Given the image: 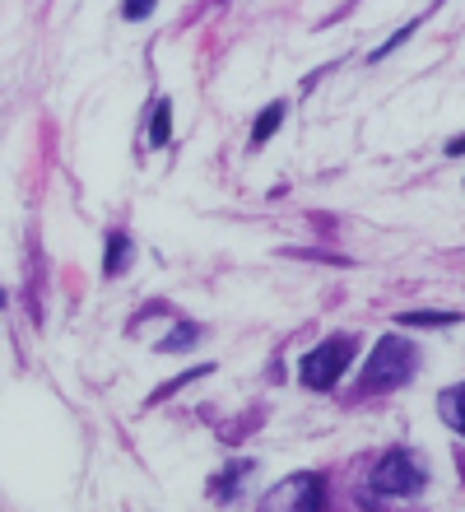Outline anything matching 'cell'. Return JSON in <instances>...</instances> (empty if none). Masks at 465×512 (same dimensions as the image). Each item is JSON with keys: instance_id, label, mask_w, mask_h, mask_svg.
I'll list each match as a JSON object with an SVG mask.
<instances>
[{"instance_id": "1", "label": "cell", "mask_w": 465, "mask_h": 512, "mask_svg": "<svg viewBox=\"0 0 465 512\" xmlns=\"http://www.w3.org/2000/svg\"><path fill=\"white\" fill-rule=\"evenodd\" d=\"M414 373V345H405L400 336H382L372 350L368 368H363V387L368 391H391Z\"/></svg>"}, {"instance_id": "2", "label": "cell", "mask_w": 465, "mask_h": 512, "mask_svg": "<svg viewBox=\"0 0 465 512\" xmlns=\"http://www.w3.org/2000/svg\"><path fill=\"white\" fill-rule=\"evenodd\" d=\"M349 364H354V340H349V336H335V340H321L317 350H312L303 364H298V378H303L307 387L326 391V387H335V382L345 378Z\"/></svg>"}, {"instance_id": "3", "label": "cell", "mask_w": 465, "mask_h": 512, "mask_svg": "<svg viewBox=\"0 0 465 512\" xmlns=\"http://www.w3.org/2000/svg\"><path fill=\"white\" fill-rule=\"evenodd\" d=\"M372 489H377V494H414V489H424L419 457H410V452H386V457L372 466Z\"/></svg>"}, {"instance_id": "4", "label": "cell", "mask_w": 465, "mask_h": 512, "mask_svg": "<svg viewBox=\"0 0 465 512\" xmlns=\"http://www.w3.org/2000/svg\"><path fill=\"white\" fill-rule=\"evenodd\" d=\"M326 503V485H321V475H293V480H284V485H275L261 499V508H270V512H289V508H303V512H312V508H321Z\"/></svg>"}, {"instance_id": "5", "label": "cell", "mask_w": 465, "mask_h": 512, "mask_svg": "<svg viewBox=\"0 0 465 512\" xmlns=\"http://www.w3.org/2000/svg\"><path fill=\"white\" fill-rule=\"evenodd\" d=\"M126 266H131V238H126V233H112V238H107V252H103V270L107 275H121Z\"/></svg>"}, {"instance_id": "6", "label": "cell", "mask_w": 465, "mask_h": 512, "mask_svg": "<svg viewBox=\"0 0 465 512\" xmlns=\"http://www.w3.org/2000/svg\"><path fill=\"white\" fill-rule=\"evenodd\" d=\"M442 419L452 424L456 433H465V387H452V391H442V401H438Z\"/></svg>"}, {"instance_id": "7", "label": "cell", "mask_w": 465, "mask_h": 512, "mask_svg": "<svg viewBox=\"0 0 465 512\" xmlns=\"http://www.w3.org/2000/svg\"><path fill=\"white\" fill-rule=\"evenodd\" d=\"M168 131H173V103H168V98H159V108H154V122H149V145H154V149L168 145Z\"/></svg>"}, {"instance_id": "8", "label": "cell", "mask_w": 465, "mask_h": 512, "mask_svg": "<svg viewBox=\"0 0 465 512\" xmlns=\"http://www.w3.org/2000/svg\"><path fill=\"white\" fill-rule=\"evenodd\" d=\"M284 112H289V108H284V103H270V108H266V112H261V117H256L252 145H266L270 135H275V126H279V122H284Z\"/></svg>"}, {"instance_id": "9", "label": "cell", "mask_w": 465, "mask_h": 512, "mask_svg": "<svg viewBox=\"0 0 465 512\" xmlns=\"http://www.w3.org/2000/svg\"><path fill=\"white\" fill-rule=\"evenodd\" d=\"M400 322H405V326H452L456 312H405Z\"/></svg>"}, {"instance_id": "10", "label": "cell", "mask_w": 465, "mask_h": 512, "mask_svg": "<svg viewBox=\"0 0 465 512\" xmlns=\"http://www.w3.org/2000/svg\"><path fill=\"white\" fill-rule=\"evenodd\" d=\"M191 340H196V326H177V331H173L168 340H163L159 350H163V354H173V350H182V345H191Z\"/></svg>"}, {"instance_id": "11", "label": "cell", "mask_w": 465, "mask_h": 512, "mask_svg": "<svg viewBox=\"0 0 465 512\" xmlns=\"http://www.w3.org/2000/svg\"><path fill=\"white\" fill-rule=\"evenodd\" d=\"M121 14H126V19H149V14H154V0H126Z\"/></svg>"}, {"instance_id": "12", "label": "cell", "mask_w": 465, "mask_h": 512, "mask_svg": "<svg viewBox=\"0 0 465 512\" xmlns=\"http://www.w3.org/2000/svg\"><path fill=\"white\" fill-rule=\"evenodd\" d=\"M447 154H465V135H461V140H452V149H447Z\"/></svg>"}, {"instance_id": "13", "label": "cell", "mask_w": 465, "mask_h": 512, "mask_svg": "<svg viewBox=\"0 0 465 512\" xmlns=\"http://www.w3.org/2000/svg\"><path fill=\"white\" fill-rule=\"evenodd\" d=\"M0 308H5V289H0Z\"/></svg>"}]
</instances>
